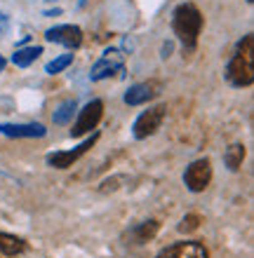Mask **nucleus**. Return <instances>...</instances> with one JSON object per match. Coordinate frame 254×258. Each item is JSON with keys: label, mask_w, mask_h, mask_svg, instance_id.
<instances>
[{"label": "nucleus", "mask_w": 254, "mask_h": 258, "mask_svg": "<svg viewBox=\"0 0 254 258\" xmlns=\"http://www.w3.org/2000/svg\"><path fill=\"white\" fill-rule=\"evenodd\" d=\"M226 80L233 87H249L254 82V38L245 35L226 66Z\"/></svg>", "instance_id": "1"}, {"label": "nucleus", "mask_w": 254, "mask_h": 258, "mask_svg": "<svg viewBox=\"0 0 254 258\" xmlns=\"http://www.w3.org/2000/svg\"><path fill=\"white\" fill-rule=\"evenodd\" d=\"M172 31L177 35V40L186 49H193L198 45L200 31H202V14L193 3H181L172 12Z\"/></svg>", "instance_id": "2"}, {"label": "nucleus", "mask_w": 254, "mask_h": 258, "mask_svg": "<svg viewBox=\"0 0 254 258\" xmlns=\"http://www.w3.org/2000/svg\"><path fill=\"white\" fill-rule=\"evenodd\" d=\"M212 181V162L207 157H200L191 162L184 171V183L191 192H202Z\"/></svg>", "instance_id": "3"}, {"label": "nucleus", "mask_w": 254, "mask_h": 258, "mask_svg": "<svg viewBox=\"0 0 254 258\" xmlns=\"http://www.w3.org/2000/svg\"><path fill=\"white\" fill-rule=\"evenodd\" d=\"M123 66H125V54L120 52V49H116V47H109L101 54V59L92 66L89 78H92L94 82L106 80V78H111V75H116L118 71H123Z\"/></svg>", "instance_id": "4"}, {"label": "nucleus", "mask_w": 254, "mask_h": 258, "mask_svg": "<svg viewBox=\"0 0 254 258\" xmlns=\"http://www.w3.org/2000/svg\"><path fill=\"white\" fill-rule=\"evenodd\" d=\"M101 115H104V101L94 99V101L85 103V108L78 113V120H76V124H73V129H71V136L78 139V136L89 134L92 129H96Z\"/></svg>", "instance_id": "5"}, {"label": "nucleus", "mask_w": 254, "mask_h": 258, "mask_svg": "<svg viewBox=\"0 0 254 258\" xmlns=\"http://www.w3.org/2000/svg\"><path fill=\"white\" fill-rule=\"evenodd\" d=\"M96 139H99V134H92L89 139H85L80 146H76L73 150H59V153H49L47 155V164L49 167H55V169H69V167H73V164L80 160V157L87 153L92 146L96 143Z\"/></svg>", "instance_id": "6"}, {"label": "nucleus", "mask_w": 254, "mask_h": 258, "mask_svg": "<svg viewBox=\"0 0 254 258\" xmlns=\"http://www.w3.org/2000/svg\"><path fill=\"white\" fill-rule=\"evenodd\" d=\"M165 120V106H153V108L144 110L141 115L134 120V127H132V134L134 139H148L151 134H156Z\"/></svg>", "instance_id": "7"}, {"label": "nucleus", "mask_w": 254, "mask_h": 258, "mask_svg": "<svg viewBox=\"0 0 254 258\" xmlns=\"http://www.w3.org/2000/svg\"><path fill=\"white\" fill-rule=\"evenodd\" d=\"M45 40L64 45V47H69V49H76L83 42V31L78 26H73V24H62V26L47 28L45 31Z\"/></svg>", "instance_id": "8"}, {"label": "nucleus", "mask_w": 254, "mask_h": 258, "mask_svg": "<svg viewBox=\"0 0 254 258\" xmlns=\"http://www.w3.org/2000/svg\"><path fill=\"white\" fill-rule=\"evenodd\" d=\"M0 134L10 136V139H40L47 134V129L40 122H3Z\"/></svg>", "instance_id": "9"}, {"label": "nucleus", "mask_w": 254, "mask_h": 258, "mask_svg": "<svg viewBox=\"0 0 254 258\" xmlns=\"http://www.w3.org/2000/svg\"><path fill=\"white\" fill-rule=\"evenodd\" d=\"M156 258H210V253L200 242H177L165 246Z\"/></svg>", "instance_id": "10"}, {"label": "nucleus", "mask_w": 254, "mask_h": 258, "mask_svg": "<svg viewBox=\"0 0 254 258\" xmlns=\"http://www.w3.org/2000/svg\"><path fill=\"white\" fill-rule=\"evenodd\" d=\"M153 96H156V85L153 82H137L125 92V103L127 106H141V103L151 101Z\"/></svg>", "instance_id": "11"}, {"label": "nucleus", "mask_w": 254, "mask_h": 258, "mask_svg": "<svg viewBox=\"0 0 254 258\" xmlns=\"http://www.w3.org/2000/svg\"><path fill=\"white\" fill-rule=\"evenodd\" d=\"M0 251L5 256H17V253L26 251V242L17 235H7V232H0Z\"/></svg>", "instance_id": "12"}, {"label": "nucleus", "mask_w": 254, "mask_h": 258, "mask_svg": "<svg viewBox=\"0 0 254 258\" xmlns=\"http://www.w3.org/2000/svg\"><path fill=\"white\" fill-rule=\"evenodd\" d=\"M40 54H42V47H21L12 54V63L17 68H28Z\"/></svg>", "instance_id": "13"}, {"label": "nucleus", "mask_w": 254, "mask_h": 258, "mask_svg": "<svg viewBox=\"0 0 254 258\" xmlns=\"http://www.w3.org/2000/svg\"><path fill=\"white\" fill-rule=\"evenodd\" d=\"M242 160H245V146L242 143H233V146H228L226 153H224V162L231 171H238L240 169Z\"/></svg>", "instance_id": "14"}, {"label": "nucleus", "mask_w": 254, "mask_h": 258, "mask_svg": "<svg viewBox=\"0 0 254 258\" xmlns=\"http://www.w3.org/2000/svg\"><path fill=\"white\" fill-rule=\"evenodd\" d=\"M158 228H160V223L151 218V221H144L141 225H137L132 235H134V239H137L139 244H141V242H148V239L156 237V235H158Z\"/></svg>", "instance_id": "15"}, {"label": "nucleus", "mask_w": 254, "mask_h": 258, "mask_svg": "<svg viewBox=\"0 0 254 258\" xmlns=\"http://www.w3.org/2000/svg\"><path fill=\"white\" fill-rule=\"evenodd\" d=\"M73 115H76V99H71V101H64L62 106L55 110L52 120H55V124H69L71 120H73Z\"/></svg>", "instance_id": "16"}, {"label": "nucleus", "mask_w": 254, "mask_h": 258, "mask_svg": "<svg viewBox=\"0 0 254 258\" xmlns=\"http://www.w3.org/2000/svg\"><path fill=\"white\" fill-rule=\"evenodd\" d=\"M71 63H73V54H62V56H57L55 61H49L47 66H45V71H47L49 75H57V73H62V71H66Z\"/></svg>", "instance_id": "17"}, {"label": "nucleus", "mask_w": 254, "mask_h": 258, "mask_svg": "<svg viewBox=\"0 0 254 258\" xmlns=\"http://www.w3.org/2000/svg\"><path fill=\"white\" fill-rule=\"evenodd\" d=\"M200 223H202V216H198V214H188V216L181 218V223H179V230H181V232L198 230Z\"/></svg>", "instance_id": "18"}, {"label": "nucleus", "mask_w": 254, "mask_h": 258, "mask_svg": "<svg viewBox=\"0 0 254 258\" xmlns=\"http://www.w3.org/2000/svg\"><path fill=\"white\" fill-rule=\"evenodd\" d=\"M3 68H5V59L0 56V73H3Z\"/></svg>", "instance_id": "19"}, {"label": "nucleus", "mask_w": 254, "mask_h": 258, "mask_svg": "<svg viewBox=\"0 0 254 258\" xmlns=\"http://www.w3.org/2000/svg\"><path fill=\"white\" fill-rule=\"evenodd\" d=\"M247 3H254V0H247Z\"/></svg>", "instance_id": "20"}, {"label": "nucleus", "mask_w": 254, "mask_h": 258, "mask_svg": "<svg viewBox=\"0 0 254 258\" xmlns=\"http://www.w3.org/2000/svg\"><path fill=\"white\" fill-rule=\"evenodd\" d=\"M0 258H3V256H0Z\"/></svg>", "instance_id": "21"}]
</instances>
